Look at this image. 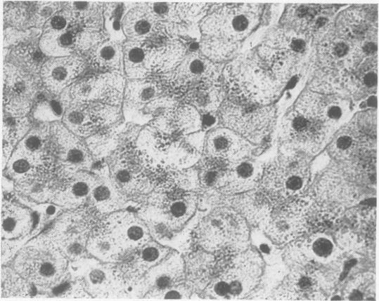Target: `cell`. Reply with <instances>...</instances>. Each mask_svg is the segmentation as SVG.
<instances>
[{
	"label": "cell",
	"mask_w": 379,
	"mask_h": 301,
	"mask_svg": "<svg viewBox=\"0 0 379 301\" xmlns=\"http://www.w3.org/2000/svg\"><path fill=\"white\" fill-rule=\"evenodd\" d=\"M141 42L152 74L169 71L190 51L188 42L180 36L178 23L172 22H158L152 32Z\"/></svg>",
	"instance_id": "cell-12"
},
{
	"label": "cell",
	"mask_w": 379,
	"mask_h": 301,
	"mask_svg": "<svg viewBox=\"0 0 379 301\" xmlns=\"http://www.w3.org/2000/svg\"><path fill=\"white\" fill-rule=\"evenodd\" d=\"M318 287L311 274H299L291 276L285 284V297L292 300L314 299Z\"/></svg>",
	"instance_id": "cell-34"
},
{
	"label": "cell",
	"mask_w": 379,
	"mask_h": 301,
	"mask_svg": "<svg viewBox=\"0 0 379 301\" xmlns=\"http://www.w3.org/2000/svg\"><path fill=\"white\" fill-rule=\"evenodd\" d=\"M140 286L146 298L188 299L195 294L185 282L183 255L174 250L145 274Z\"/></svg>",
	"instance_id": "cell-13"
},
{
	"label": "cell",
	"mask_w": 379,
	"mask_h": 301,
	"mask_svg": "<svg viewBox=\"0 0 379 301\" xmlns=\"http://www.w3.org/2000/svg\"><path fill=\"white\" fill-rule=\"evenodd\" d=\"M350 53V46L346 40L338 39L330 44H325V55L330 61L342 60Z\"/></svg>",
	"instance_id": "cell-38"
},
{
	"label": "cell",
	"mask_w": 379,
	"mask_h": 301,
	"mask_svg": "<svg viewBox=\"0 0 379 301\" xmlns=\"http://www.w3.org/2000/svg\"><path fill=\"white\" fill-rule=\"evenodd\" d=\"M156 186L198 192L200 187L198 170L195 166L181 170L167 172Z\"/></svg>",
	"instance_id": "cell-32"
},
{
	"label": "cell",
	"mask_w": 379,
	"mask_h": 301,
	"mask_svg": "<svg viewBox=\"0 0 379 301\" xmlns=\"http://www.w3.org/2000/svg\"><path fill=\"white\" fill-rule=\"evenodd\" d=\"M83 69L84 60L70 55L46 60L41 72L46 87L55 93L70 84Z\"/></svg>",
	"instance_id": "cell-25"
},
{
	"label": "cell",
	"mask_w": 379,
	"mask_h": 301,
	"mask_svg": "<svg viewBox=\"0 0 379 301\" xmlns=\"http://www.w3.org/2000/svg\"><path fill=\"white\" fill-rule=\"evenodd\" d=\"M89 60L95 67L124 74L123 48L120 42L110 39L96 44L92 50Z\"/></svg>",
	"instance_id": "cell-27"
},
{
	"label": "cell",
	"mask_w": 379,
	"mask_h": 301,
	"mask_svg": "<svg viewBox=\"0 0 379 301\" xmlns=\"http://www.w3.org/2000/svg\"><path fill=\"white\" fill-rule=\"evenodd\" d=\"M368 105L371 106H375L376 105V98L373 96L371 97L368 100Z\"/></svg>",
	"instance_id": "cell-43"
},
{
	"label": "cell",
	"mask_w": 379,
	"mask_h": 301,
	"mask_svg": "<svg viewBox=\"0 0 379 301\" xmlns=\"http://www.w3.org/2000/svg\"><path fill=\"white\" fill-rule=\"evenodd\" d=\"M214 275L200 297L205 299H239L248 296L257 286L262 260L251 250L224 251L214 255Z\"/></svg>",
	"instance_id": "cell-4"
},
{
	"label": "cell",
	"mask_w": 379,
	"mask_h": 301,
	"mask_svg": "<svg viewBox=\"0 0 379 301\" xmlns=\"http://www.w3.org/2000/svg\"><path fill=\"white\" fill-rule=\"evenodd\" d=\"M251 144L233 131L225 128H211L206 131L203 156L234 162L245 159Z\"/></svg>",
	"instance_id": "cell-17"
},
{
	"label": "cell",
	"mask_w": 379,
	"mask_h": 301,
	"mask_svg": "<svg viewBox=\"0 0 379 301\" xmlns=\"http://www.w3.org/2000/svg\"><path fill=\"white\" fill-rule=\"evenodd\" d=\"M263 168L259 164L245 159L229 163L222 190L226 200L258 187Z\"/></svg>",
	"instance_id": "cell-24"
},
{
	"label": "cell",
	"mask_w": 379,
	"mask_h": 301,
	"mask_svg": "<svg viewBox=\"0 0 379 301\" xmlns=\"http://www.w3.org/2000/svg\"><path fill=\"white\" fill-rule=\"evenodd\" d=\"M290 46L295 53H302L305 50L306 44L302 39L295 38L290 42Z\"/></svg>",
	"instance_id": "cell-40"
},
{
	"label": "cell",
	"mask_w": 379,
	"mask_h": 301,
	"mask_svg": "<svg viewBox=\"0 0 379 301\" xmlns=\"http://www.w3.org/2000/svg\"><path fill=\"white\" fill-rule=\"evenodd\" d=\"M88 264L83 266L77 263L79 269L74 277L80 276L88 293L98 297H127L124 289L117 280L114 272V264H101L87 259Z\"/></svg>",
	"instance_id": "cell-18"
},
{
	"label": "cell",
	"mask_w": 379,
	"mask_h": 301,
	"mask_svg": "<svg viewBox=\"0 0 379 301\" xmlns=\"http://www.w3.org/2000/svg\"><path fill=\"white\" fill-rule=\"evenodd\" d=\"M206 131L173 135L148 125L135 145L145 164L152 171L165 174L195 166L203 156Z\"/></svg>",
	"instance_id": "cell-2"
},
{
	"label": "cell",
	"mask_w": 379,
	"mask_h": 301,
	"mask_svg": "<svg viewBox=\"0 0 379 301\" xmlns=\"http://www.w3.org/2000/svg\"><path fill=\"white\" fill-rule=\"evenodd\" d=\"M185 282L199 296L210 282L215 269L216 256L198 248L183 254Z\"/></svg>",
	"instance_id": "cell-22"
},
{
	"label": "cell",
	"mask_w": 379,
	"mask_h": 301,
	"mask_svg": "<svg viewBox=\"0 0 379 301\" xmlns=\"http://www.w3.org/2000/svg\"><path fill=\"white\" fill-rule=\"evenodd\" d=\"M158 22L145 2H139L127 11L122 21V28L124 36L130 40L142 41Z\"/></svg>",
	"instance_id": "cell-26"
},
{
	"label": "cell",
	"mask_w": 379,
	"mask_h": 301,
	"mask_svg": "<svg viewBox=\"0 0 379 301\" xmlns=\"http://www.w3.org/2000/svg\"><path fill=\"white\" fill-rule=\"evenodd\" d=\"M363 83L368 88L374 86L377 83V74L375 72H368L363 78Z\"/></svg>",
	"instance_id": "cell-41"
},
{
	"label": "cell",
	"mask_w": 379,
	"mask_h": 301,
	"mask_svg": "<svg viewBox=\"0 0 379 301\" xmlns=\"http://www.w3.org/2000/svg\"><path fill=\"white\" fill-rule=\"evenodd\" d=\"M313 251L316 255L320 257L328 256L333 249L331 242L324 238H320L313 243Z\"/></svg>",
	"instance_id": "cell-39"
},
{
	"label": "cell",
	"mask_w": 379,
	"mask_h": 301,
	"mask_svg": "<svg viewBox=\"0 0 379 301\" xmlns=\"http://www.w3.org/2000/svg\"><path fill=\"white\" fill-rule=\"evenodd\" d=\"M283 130L285 138L293 145L309 151L320 149L328 135V128L297 112L287 117Z\"/></svg>",
	"instance_id": "cell-20"
},
{
	"label": "cell",
	"mask_w": 379,
	"mask_h": 301,
	"mask_svg": "<svg viewBox=\"0 0 379 301\" xmlns=\"http://www.w3.org/2000/svg\"><path fill=\"white\" fill-rule=\"evenodd\" d=\"M14 268L35 286L47 288L63 280L68 259L45 234L30 241L20 250Z\"/></svg>",
	"instance_id": "cell-6"
},
{
	"label": "cell",
	"mask_w": 379,
	"mask_h": 301,
	"mask_svg": "<svg viewBox=\"0 0 379 301\" xmlns=\"http://www.w3.org/2000/svg\"><path fill=\"white\" fill-rule=\"evenodd\" d=\"M223 69L221 63L209 60L198 49L189 51L169 71L156 75L177 99L183 92L198 83L220 81Z\"/></svg>",
	"instance_id": "cell-14"
},
{
	"label": "cell",
	"mask_w": 379,
	"mask_h": 301,
	"mask_svg": "<svg viewBox=\"0 0 379 301\" xmlns=\"http://www.w3.org/2000/svg\"><path fill=\"white\" fill-rule=\"evenodd\" d=\"M148 125L169 135H187L203 130V118L193 107L179 102L164 110Z\"/></svg>",
	"instance_id": "cell-19"
},
{
	"label": "cell",
	"mask_w": 379,
	"mask_h": 301,
	"mask_svg": "<svg viewBox=\"0 0 379 301\" xmlns=\"http://www.w3.org/2000/svg\"><path fill=\"white\" fill-rule=\"evenodd\" d=\"M308 180L307 160L299 154L284 155L263 169L258 188L274 206L300 197Z\"/></svg>",
	"instance_id": "cell-8"
},
{
	"label": "cell",
	"mask_w": 379,
	"mask_h": 301,
	"mask_svg": "<svg viewBox=\"0 0 379 301\" xmlns=\"http://www.w3.org/2000/svg\"><path fill=\"white\" fill-rule=\"evenodd\" d=\"M197 192L156 187L139 204L138 215L153 239L184 254L193 248L189 224L198 209Z\"/></svg>",
	"instance_id": "cell-1"
},
{
	"label": "cell",
	"mask_w": 379,
	"mask_h": 301,
	"mask_svg": "<svg viewBox=\"0 0 379 301\" xmlns=\"http://www.w3.org/2000/svg\"><path fill=\"white\" fill-rule=\"evenodd\" d=\"M359 143H362L359 136L352 134L340 135L332 145L333 154L336 156L348 157L356 154Z\"/></svg>",
	"instance_id": "cell-37"
},
{
	"label": "cell",
	"mask_w": 379,
	"mask_h": 301,
	"mask_svg": "<svg viewBox=\"0 0 379 301\" xmlns=\"http://www.w3.org/2000/svg\"><path fill=\"white\" fill-rule=\"evenodd\" d=\"M212 4L207 15L199 22L202 36L215 37L239 45V41L247 37L259 22L258 6L245 4Z\"/></svg>",
	"instance_id": "cell-10"
},
{
	"label": "cell",
	"mask_w": 379,
	"mask_h": 301,
	"mask_svg": "<svg viewBox=\"0 0 379 301\" xmlns=\"http://www.w3.org/2000/svg\"><path fill=\"white\" fill-rule=\"evenodd\" d=\"M211 4H212L208 2H172L167 22L199 24L207 15Z\"/></svg>",
	"instance_id": "cell-31"
},
{
	"label": "cell",
	"mask_w": 379,
	"mask_h": 301,
	"mask_svg": "<svg viewBox=\"0 0 379 301\" xmlns=\"http://www.w3.org/2000/svg\"><path fill=\"white\" fill-rule=\"evenodd\" d=\"M122 48L124 72L129 79H144L152 75L147 67L141 41L129 39L123 44Z\"/></svg>",
	"instance_id": "cell-29"
},
{
	"label": "cell",
	"mask_w": 379,
	"mask_h": 301,
	"mask_svg": "<svg viewBox=\"0 0 379 301\" xmlns=\"http://www.w3.org/2000/svg\"><path fill=\"white\" fill-rule=\"evenodd\" d=\"M226 89L220 81L198 83L180 94L179 102L193 107L201 115H214L226 98Z\"/></svg>",
	"instance_id": "cell-23"
},
{
	"label": "cell",
	"mask_w": 379,
	"mask_h": 301,
	"mask_svg": "<svg viewBox=\"0 0 379 301\" xmlns=\"http://www.w3.org/2000/svg\"><path fill=\"white\" fill-rule=\"evenodd\" d=\"M124 3H110L105 10V24L110 39L121 43L126 39L122 28V21L127 11L131 7L126 8Z\"/></svg>",
	"instance_id": "cell-35"
},
{
	"label": "cell",
	"mask_w": 379,
	"mask_h": 301,
	"mask_svg": "<svg viewBox=\"0 0 379 301\" xmlns=\"http://www.w3.org/2000/svg\"><path fill=\"white\" fill-rule=\"evenodd\" d=\"M32 220L27 209L14 204L5 205L2 207L1 236L10 239L25 236L30 231Z\"/></svg>",
	"instance_id": "cell-28"
},
{
	"label": "cell",
	"mask_w": 379,
	"mask_h": 301,
	"mask_svg": "<svg viewBox=\"0 0 379 301\" xmlns=\"http://www.w3.org/2000/svg\"><path fill=\"white\" fill-rule=\"evenodd\" d=\"M377 49V46L374 43H367L364 46L363 50L366 54H372Z\"/></svg>",
	"instance_id": "cell-42"
},
{
	"label": "cell",
	"mask_w": 379,
	"mask_h": 301,
	"mask_svg": "<svg viewBox=\"0 0 379 301\" xmlns=\"http://www.w3.org/2000/svg\"><path fill=\"white\" fill-rule=\"evenodd\" d=\"M248 235L246 220L233 208L221 204L206 210L197 220L191 239L193 248L216 255L243 250Z\"/></svg>",
	"instance_id": "cell-5"
},
{
	"label": "cell",
	"mask_w": 379,
	"mask_h": 301,
	"mask_svg": "<svg viewBox=\"0 0 379 301\" xmlns=\"http://www.w3.org/2000/svg\"><path fill=\"white\" fill-rule=\"evenodd\" d=\"M347 105L342 100L318 93L304 94L299 101L297 112L327 128L342 120Z\"/></svg>",
	"instance_id": "cell-21"
},
{
	"label": "cell",
	"mask_w": 379,
	"mask_h": 301,
	"mask_svg": "<svg viewBox=\"0 0 379 301\" xmlns=\"http://www.w3.org/2000/svg\"><path fill=\"white\" fill-rule=\"evenodd\" d=\"M198 46L199 51L207 58L221 63L222 60L229 59L239 45L215 37L202 36Z\"/></svg>",
	"instance_id": "cell-33"
},
{
	"label": "cell",
	"mask_w": 379,
	"mask_h": 301,
	"mask_svg": "<svg viewBox=\"0 0 379 301\" xmlns=\"http://www.w3.org/2000/svg\"><path fill=\"white\" fill-rule=\"evenodd\" d=\"M105 227L122 255L153 239L145 221L138 213L127 210L105 215Z\"/></svg>",
	"instance_id": "cell-16"
},
{
	"label": "cell",
	"mask_w": 379,
	"mask_h": 301,
	"mask_svg": "<svg viewBox=\"0 0 379 301\" xmlns=\"http://www.w3.org/2000/svg\"><path fill=\"white\" fill-rule=\"evenodd\" d=\"M179 102L159 76L152 74L144 79L127 81L124 92L123 113L127 121L143 125L149 123L164 110Z\"/></svg>",
	"instance_id": "cell-9"
},
{
	"label": "cell",
	"mask_w": 379,
	"mask_h": 301,
	"mask_svg": "<svg viewBox=\"0 0 379 301\" xmlns=\"http://www.w3.org/2000/svg\"><path fill=\"white\" fill-rule=\"evenodd\" d=\"M110 178L118 190L138 205L153 191L164 175L148 168L135 142H129L116 149L109 161Z\"/></svg>",
	"instance_id": "cell-7"
},
{
	"label": "cell",
	"mask_w": 379,
	"mask_h": 301,
	"mask_svg": "<svg viewBox=\"0 0 379 301\" xmlns=\"http://www.w3.org/2000/svg\"><path fill=\"white\" fill-rule=\"evenodd\" d=\"M29 281L12 269L1 270V296H27L30 293Z\"/></svg>",
	"instance_id": "cell-36"
},
{
	"label": "cell",
	"mask_w": 379,
	"mask_h": 301,
	"mask_svg": "<svg viewBox=\"0 0 379 301\" xmlns=\"http://www.w3.org/2000/svg\"><path fill=\"white\" fill-rule=\"evenodd\" d=\"M305 199L300 197L274 205L260 226L275 239H292L308 224Z\"/></svg>",
	"instance_id": "cell-15"
},
{
	"label": "cell",
	"mask_w": 379,
	"mask_h": 301,
	"mask_svg": "<svg viewBox=\"0 0 379 301\" xmlns=\"http://www.w3.org/2000/svg\"><path fill=\"white\" fill-rule=\"evenodd\" d=\"M224 86L229 97L267 105L285 81L257 52L243 55L223 69Z\"/></svg>",
	"instance_id": "cell-3"
},
{
	"label": "cell",
	"mask_w": 379,
	"mask_h": 301,
	"mask_svg": "<svg viewBox=\"0 0 379 301\" xmlns=\"http://www.w3.org/2000/svg\"><path fill=\"white\" fill-rule=\"evenodd\" d=\"M221 125L250 143H260L270 133L274 119L271 106L254 103L228 96L218 112Z\"/></svg>",
	"instance_id": "cell-11"
},
{
	"label": "cell",
	"mask_w": 379,
	"mask_h": 301,
	"mask_svg": "<svg viewBox=\"0 0 379 301\" xmlns=\"http://www.w3.org/2000/svg\"><path fill=\"white\" fill-rule=\"evenodd\" d=\"M86 250L105 263L115 264L122 255V252L108 233L105 225L99 232L89 238Z\"/></svg>",
	"instance_id": "cell-30"
}]
</instances>
